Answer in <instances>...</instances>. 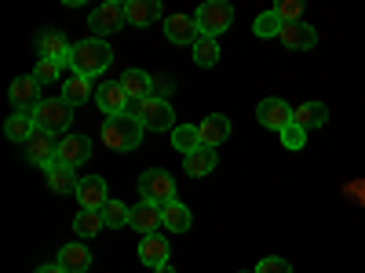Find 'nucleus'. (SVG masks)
<instances>
[{"instance_id": "nucleus-5", "label": "nucleus", "mask_w": 365, "mask_h": 273, "mask_svg": "<svg viewBox=\"0 0 365 273\" xmlns=\"http://www.w3.org/2000/svg\"><path fill=\"white\" fill-rule=\"evenodd\" d=\"M194 22H197L201 37H220V33H227L230 22H234V8L223 4V0H205V4L197 8V15H194Z\"/></svg>"}, {"instance_id": "nucleus-23", "label": "nucleus", "mask_w": 365, "mask_h": 273, "mask_svg": "<svg viewBox=\"0 0 365 273\" xmlns=\"http://www.w3.org/2000/svg\"><path fill=\"white\" fill-rule=\"evenodd\" d=\"M120 87L128 91L132 102H146L150 95H154V77H150L146 70H128L125 77H120Z\"/></svg>"}, {"instance_id": "nucleus-16", "label": "nucleus", "mask_w": 365, "mask_h": 273, "mask_svg": "<svg viewBox=\"0 0 365 273\" xmlns=\"http://www.w3.org/2000/svg\"><path fill=\"white\" fill-rule=\"evenodd\" d=\"M165 37L172 41V44H197V22H194V15H168L165 18Z\"/></svg>"}, {"instance_id": "nucleus-19", "label": "nucleus", "mask_w": 365, "mask_h": 273, "mask_svg": "<svg viewBox=\"0 0 365 273\" xmlns=\"http://www.w3.org/2000/svg\"><path fill=\"white\" fill-rule=\"evenodd\" d=\"M125 18H128V26L143 29L161 18V4L158 0H125Z\"/></svg>"}, {"instance_id": "nucleus-14", "label": "nucleus", "mask_w": 365, "mask_h": 273, "mask_svg": "<svg viewBox=\"0 0 365 273\" xmlns=\"http://www.w3.org/2000/svg\"><path fill=\"white\" fill-rule=\"evenodd\" d=\"M289 51H311L318 44V29L307 22H285L282 26V37H278Z\"/></svg>"}, {"instance_id": "nucleus-6", "label": "nucleus", "mask_w": 365, "mask_h": 273, "mask_svg": "<svg viewBox=\"0 0 365 273\" xmlns=\"http://www.w3.org/2000/svg\"><path fill=\"white\" fill-rule=\"evenodd\" d=\"M125 22L128 18H125V4H120V0H106V4H99L96 11L88 15V29H96L99 41H106L110 33H117Z\"/></svg>"}, {"instance_id": "nucleus-17", "label": "nucleus", "mask_w": 365, "mask_h": 273, "mask_svg": "<svg viewBox=\"0 0 365 273\" xmlns=\"http://www.w3.org/2000/svg\"><path fill=\"white\" fill-rule=\"evenodd\" d=\"M88 157H91V142L84 135H63V142H58V164L81 168Z\"/></svg>"}, {"instance_id": "nucleus-22", "label": "nucleus", "mask_w": 365, "mask_h": 273, "mask_svg": "<svg viewBox=\"0 0 365 273\" xmlns=\"http://www.w3.org/2000/svg\"><path fill=\"white\" fill-rule=\"evenodd\" d=\"M135 233H158V226H165L161 223V208L158 204H150V200H143V204H135L132 208V223H128Z\"/></svg>"}, {"instance_id": "nucleus-11", "label": "nucleus", "mask_w": 365, "mask_h": 273, "mask_svg": "<svg viewBox=\"0 0 365 273\" xmlns=\"http://www.w3.org/2000/svg\"><path fill=\"white\" fill-rule=\"evenodd\" d=\"M22 149H26V161H29V164L48 168V164L58 161V142H55V135H48V132H41V128L29 135V142H26Z\"/></svg>"}, {"instance_id": "nucleus-4", "label": "nucleus", "mask_w": 365, "mask_h": 273, "mask_svg": "<svg viewBox=\"0 0 365 273\" xmlns=\"http://www.w3.org/2000/svg\"><path fill=\"white\" fill-rule=\"evenodd\" d=\"M139 197L150 200V204H158V208L172 204V200H175V178H172L165 168L143 171V175H139Z\"/></svg>"}, {"instance_id": "nucleus-35", "label": "nucleus", "mask_w": 365, "mask_h": 273, "mask_svg": "<svg viewBox=\"0 0 365 273\" xmlns=\"http://www.w3.org/2000/svg\"><path fill=\"white\" fill-rule=\"evenodd\" d=\"M29 77H34L41 87H48V84H55V80H58V66H55V63H44V58H41V63L34 66V73H29Z\"/></svg>"}, {"instance_id": "nucleus-29", "label": "nucleus", "mask_w": 365, "mask_h": 273, "mask_svg": "<svg viewBox=\"0 0 365 273\" xmlns=\"http://www.w3.org/2000/svg\"><path fill=\"white\" fill-rule=\"evenodd\" d=\"M194 63L201 66V70H212L220 63V41L216 37H197V44H194Z\"/></svg>"}, {"instance_id": "nucleus-21", "label": "nucleus", "mask_w": 365, "mask_h": 273, "mask_svg": "<svg viewBox=\"0 0 365 273\" xmlns=\"http://www.w3.org/2000/svg\"><path fill=\"white\" fill-rule=\"evenodd\" d=\"M44 175H48V186H51V193H77V186H81V178H77V168H66V164H48L44 168Z\"/></svg>"}, {"instance_id": "nucleus-12", "label": "nucleus", "mask_w": 365, "mask_h": 273, "mask_svg": "<svg viewBox=\"0 0 365 273\" xmlns=\"http://www.w3.org/2000/svg\"><path fill=\"white\" fill-rule=\"evenodd\" d=\"M77 200H81L84 211H103V208L110 204V197H106V178H103V175H84L81 186H77Z\"/></svg>"}, {"instance_id": "nucleus-18", "label": "nucleus", "mask_w": 365, "mask_h": 273, "mask_svg": "<svg viewBox=\"0 0 365 273\" xmlns=\"http://www.w3.org/2000/svg\"><path fill=\"white\" fill-rule=\"evenodd\" d=\"M139 262H146L150 269H158L168 262V237L165 233H146L139 240Z\"/></svg>"}, {"instance_id": "nucleus-10", "label": "nucleus", "mask_w": 365, "mask_h": 273, "mask_svg": "<svg viewBox=\"0 0 365 273\" xmlns=\"http://www.w3.org/2000/svg\"><path fill=\"white\" fill-rule=\"evenodd\" d=\"M8 99L15 106V113H34L44 99H41V84L34 77H15L8 87Z\"/></svg>"}, {"instance_id": "nucleus-7", "label": "nucleus", "mask_w": 365, "mask_h": 273, "mask_svg": "<svg viewBox=\"0 0 365 273\" xmlns=\"http://www.w3.org/2000/svg\"><path fill=\"white\" fill-rule=\"evenodd\" d=\"M139 120H143L146 132H175V128H179V124H175V109H172V102H165V99H146V102L139 106Z\"/></svg>"}, {"instance_id": "nucleus-30", "label": "nucleus", "mask_w": 365, "mask_h": 273, "mask_svg": "<svg viewBox=\"0 0 365 273\" xmlns=\"http://www.w3.org/2000/svg\"><path fill=\"white\" fill-rule=\"evenodd\" d=\"M172 146L179 149L182 157L187 154H194V149L201 146V135H197V124H179L175 132H172Z\"/></svg>"}, {"instance_id": "nucleus-40", "label": "nucleus", "mask_w": 365, "mask_h": 273, "mask_svg": "<svg viewBox=\"0 0 365 273\" xmlns=\"http://www.w3.org/2000/svg\"><path fill=\"white\" fill-rule=\"evenodd\" d=\"M154 273H175V269H172V266H168V262H165V266H158V269H154Z\"/></svg>"}, {"instance_id": "nucleus-24", "label": "nucleus", "mask_w": 365, "mask_h": 273, "mask_svg": "<svg viewBox=\"0 0 365 273\" xmlns=\"http://www.w3.org/2000/svg\"><path fill=\"white\" fill-rule=\"evenodd\" d=\"M55 262L63 266L66 273H88V266H91V252L81 245V240H73V245H63V252H58Z\"/></svg>"}, {"instance_id": "nucleus-26", "label": "nucleus", "mask_w": 365, "mask_h": 273, "mask_svg": "<svg viewBox=\"0 0 365 273\" xmlns=\"http://www.w3.org/2000/svg\"><path fill=\"white\" fill-rule=\"evenodd\" d=\"M161 223L168 226V233H187L190 223H194V215H190V208H187V204L172 200V204L161 208Z\"/></svg>"}, {"instance_id": "nucleus-36", "label": "nucleus", "mask_w": 365, "mask_h": 273, "mask_svg": "<svg viewBox=\"0 0 365 273\" xmlns=\"http://www.w3.org/2000/svg\"><path fill=\"white\" fill-rule=\"evenodd\" d=\"M282 146H285V149H303V146H307V132H303L299 124H289V128L282 132Z\"/></svg>"}, {"instance_id": "nucleus-33", "label": "nucleus", "mask_w": 365, "mask_h": 273, "mask_svg": "<svg viewBox=\"0 0 365 273\" xmlns=\"http://www.w3.org/2000/svg\"><path fill=\"white\" fill-rule=\"evenodd\" d=\"M103 219H106L110 230L128 226V223H132V208H128V204H120V200H110V204L103 208Z\"/></svg>"}, {"instance_id": "nucleus-37", "label": "nucleus", "mask_w": 365, "mask_h": 273, "mask_svg": "<svg viewBox=\"0 0 365 273\" xmlns=\"http://www.w3.org/2000/svg\"><path fill=\"white\" fill-rule=\"evenodd\" d=\"M256 273H292V262H285L282 255H267V259L256 266Z\"/></svg>"}, {"instance_id": "nucleus-38", "label": "nucleus", "mask_w": 365, "mask_h": 273, "mask_svg": "<svg viewBox=\"0 0 365 273\" xmlns=\"http://www.w3.org/2000/svg\"><path fill=\"white\" fill-rule=\"evenodd\" d=\"M172 91H175L172 77H154V95H150V99H165V102H168Z\"/></svg>"}, {"instance_id": "nucleus-3", "label": "nucleus", "mask_w": 365, "mask_h": 273, "mask_svg": "<svg viewBox=\"0 0 365 273\" xmlns=\"http://www.w3.org/2000/svg\"><path fill=\"white\" fill-rule=\"evenodd\" d=\"M34 120H37V128L48 132V135H63L70 128V120H73V106L58 95V99H44L37 109H34Z\"/></svg>"}, {"instance_id": "nucleus-27", "label": "nucleus", "mask_w": 365, "mask_h": 273, "mask_svg": "<svg viewBox=\"0 0 365 273\" xmlns=\"http://www.w3.org/2000/svg\"><path fill=\"white\" fill-rule=\"evenodd\" d=\"M34 132H37L34 113H15V117H8V120H4V135H8L11 142H19V146H26Z\"/></svg>"}, {"instance_id": "nucleus-28", "label": "nucleus", "mask_w": 365, "mask_h": 273, "mask_svg": "<svg viewBox=\"0 0 365 273\" xmlns=\"http://www.w3.org/2000/svg\"><path fill=\"white\" fill-rule=\"evenodd\" d=\"M106 230V219H103V211H77V219H73V233L81 237H99Z\"/></svg>"}, {"instance_id": "nucleus-9", "label": "nucleus", "mask_w": 365, "mask_h": 273, "mask_svg": "<svg viewBox=\"0 0 365 273\" xmlns=\"http://www.w3.org/2000/svg\"><path fill=\"white\" fill-rule=\"evenodd\" d=\"M292 117H296V109H292L285 99H263V102L256 106V120H259L263 128L278 132V135L292 124Z\"/></svg>"}, {"instance_id": "nucleus-31", "label": "nucleus", "mask_w": 365, "mask_h": 273, "mask_svg": "<svg viewBox=\"0 0 365 273\" xmlns=\"http://www.w3.org/2000/svg\"><path fill=\"white\" fill-rule=\"evenodd\" d=\"M63 99H66L70 106H84V102L91 99V80H84V77H70V80L63 84Z\"/></svg>"}, {"instance_id": "nucleus-39", "label": "nucleus", "mask_w": 365, "mask_h": 273, "mask_svg": "<svg viewBox=\"0 0 365 273\" xmlns=\"http://www.w3.org/2000/svg\"><path fill=\"white\" fill-rule=\"evenodd\" d=\"M34 273H66L63 266H58V262H48V266H37Z\"/></svg>"}, {"instance_id": "nucleus-20", "label": "nucleus", "mask_w": 365, "mask_h": 273, "mask_svg": "<svg viewBox=\"0 0 365 273\" xmlns=\"http://www.w3.org/2000/svg\"><path fill=\"white\" fill-rule=\"evenodd\" d=\"M216 161H220V157H216V149H212V146H197L194 154L182 157V168H187L190 178H205V175L216 171Z\"/></svg>"}, {"instance_id": "nucleus-34", "label": "nucleus", "mask_w": 365, "mask_h": 273, "mask_svg": "<svg viewBox=\"0 0 365 273\" xmlns=\"http://www.w3.org/2000/svg\"><path fill=\"white\" fill-rule=\"evenodd\" d=\"M274 11H278L282 22H303V4L299 0H282V4H274Z\"/></svg>"}, {"instance_id": "nucleus-15", "label": "nucleus", "mask_w": 365, "mask_h": 273, "mask_svg": "<svg viewBox=\"0 0 365 273\" xmlns=\"http://www.w3.org/2000/svg\"><path fill=\"white\" fill-rule=\"evenodd\" d=\"M197 135H201V146H223L227 139H230V120H227V113H208L201 124H197Z\"/></svg>"}, {"instance_id": "nucleus-13", "label": "nucleus", "mask_w": 365, "mask_h": 273, "mask_svg": "<svg viewBox=\"0 0 365 273\" xmlns=\"http://www.w3.org/2000/svg\"><path fill=\"white\" fill-rule=\"evenodd\" d=\"M96 102L106 117H117V113H128L132 99H128V91L120 87V80H110V84H99L96 87Z\"/></svg>"}, {"instance_id": "nucleus-1", "label": "nucleus", "mask_w": 365, "mask_h": 273, "mask_svg": "<svg viewBox=\"0 0 365 273\" xmlns=\"http://www.w3.org/2000/svg\"><path fill=\"white\" fill-rule=\"evenodd\" d=\"M110 63H113V51L99 37H88V41L73 44V51H70V70H73V77H84V80L106 73Z\"/></svg>"}, {"instance_id": "nucleus-2", "label": "nucleus", "mask_w": 365, "mask_h": 273, "mask_svg": "<svg viewBox=\"0 0 365 273\" xmlns=\"http://www.w3.org/2000/svg\"><path fill=\"white\" fill-rule=\"evenodd\" d=\"M146 128L143 120L135 113H117V117H106L103 120V142L110 149H117V154H132V149H139Z\"/></svg>"}, {"instance_id": "nucleus-32", "label": "nucleus", "mask_w": 365, "mask_h": 273, "mask_svg": "<svg viewBox=\"0 0 365 273\" xmlns=\"http://www.w3.org/2000/svg\"><path fill=\"white\" fill-rule=\"evenodd\" d=\"M282 26H285V22L278 18V11L270 8V11H263V15L252 22V33L263 37V41H267V37H282Z\"/></svg>"}, {"instance_id": "nucleus-8", "label": "nucleus", "mask_w": 365, "mask_h": 273, "mask_svg": "<svg viewBox=\"0 0 365 273\" xmlns=\"http://www.w3.org/2000/svg\"><path fill=\"white\" fill-rule=\"evenodd\" d=\"M37 51H41L44 63H55L58 70H63V66H70V51H73V44L66 41L63 29H44V33L37 37Z\"/></svg>"}, {"instance_id": "nucleus-41", "label": "nucleus", "mask_w": 365, "mask_h": 273, "mask_svg": "<svg viewBox=\"0 0 365 273\" xmlns=\"http://www.w3.org/2000/svg\"><path fill=\"white\" fill-rule=\"evenodd\" d=\"M237 273H249V269H237Z\"/></svg>"}, {"instance_id": "nucleus-25", "label": "nucleus", "mask_w": 365, "mask_h": 273, "mask_svg": "<svg viewBox=\"0 0 365 273\" xmlns=\"http://www.w3.org/2000/svg\"><path fill=\"white\" fill-rule=\"evenodd\" d=\"M329 120V106L325 102H303L299 109H296V117H292V124H299L303 132H314V128H322Z\"/></svg>"}]
</instances>
